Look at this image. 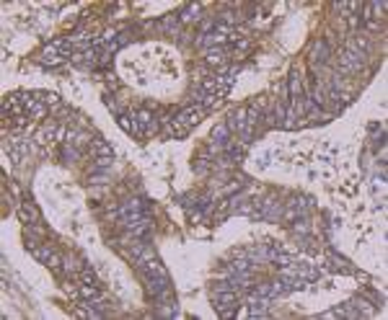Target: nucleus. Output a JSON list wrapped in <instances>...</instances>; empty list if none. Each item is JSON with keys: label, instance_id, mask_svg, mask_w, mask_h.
Wrapping results in <instances>:
<instances>
[{"label": "nucleus", "instance_id": "7ed1b4c3", "mask_svg": "<svg viewBox=\"0 0 388 320\" xmlns=\"http://www.w3.org/2000/svg\"><path fill=\"white\" fill-rule=\"evenodd\" d=\"M18 220L26 225V227H36L39 222H42V212H39L34 204H29V202H23L21 207H18Z\"/></svg>", "mask_w": 388, "mask_h": 320}, {"label": "nucleus", "instance_id": "f3484780", "mask_svg": "<svg viewBox=\"0 0 388 320\" xmlns=\"http://www.w3.org/2000/svg\"><path fill=\"white\" fill-rule=\"evenodd\" d=\"M67 60H70V57H60V55H42V57H39V62L47 65V67H57V65L67 62Z\"/></svg>", "mask_w": 388, "mask_h": 320}, {"label": "nucleus", "instance_id": "4468645a", "mask_svg": "<svg viewBox=\"0 0 388 320\" xmlns=\"http://www.w3.org/2000/svg\"><path fill=\"white\" fill-rule=\"evenodd\" d=\"M300 93H303V86H300V75L293 72L290 75V96H293V103L300 101Z\"/></svg>", "mask_w": 388, "mask_h": 320}, {"label": "nucleus", "instance_id": "20e7f679", "mask_svg": "<svg viewBox=\"0 0 388 320\" xmlns=\"http://www.w3.org/2000/svg\"><path fill=\"white\" fill-rule=\"evenodd\" d=\"M230 142V129L228 124H217L212 129V150H225V145Z\"/></svg>", "mask_w": 388, "mask_h": 320}, {"label": "nucleus", "instance_id": "f03ea898", "mask_svg": "<svg viewBox=\"0 0 388 320\" xmlns=\"http://www.w3.org/2000/svg\"><path fill=\"white\" fill-rule=\"evenodd\" d=\"M145 284H148V292L158 300L161 295L168 292V276H158V274H145Z\"/></svg>", "mask_w": 388, "mask_h": 320}, {"label": "nucleus", "instance_id": "9b49d317", "mask_svg": "<svg viewBox=\"0 0 388 320\" xmlns=\"http://www.w3.org/2000/svg\"><path fill=\"white\" fill-rule=\"evenodd\" d=\"M31 253H34V258L39 261V263H50V258H52V248L47 246V243H39V246H34L31 248Z\"/></svg>", "mask_w": 388, "mask_h": 320}, {"label": "nucleus", "instance_id": "412c9836", "mask_svg": "<svg viewBox=\"0 0 388 320\" xmlns=\"http://www.w3.org/2000/svg\"><path fill=\"white\" fill-rule=\"evenodd\" d=\"M176 23H179V16H168V18H163V21H161V26H163V29H168V31H171V29H176Z\"/></svg>", "mask_w": 388, "mask_h": 320}, {"label": "nucleus", "instance_id": "6e6552de", "mask_svg": "<svg viewBox=\"0 0 388 320\" xmlns=\"http://www.w3.org/2000/svg\"><path fill=\"white\" fill-rule=\"evenodd\" d=\"M119 127H122L127 135H142V129H140V124H137L135 114H119Z\"/></svg>", "mask_w": 388, "mask_h": 320}, {"label": "nucleus", "instance_id": "aec40b11", "mask_svg": "<svg viewBox=\"0 0 388 320\" xmlns=\"http://www.w3.org/2000/svg\"><path fill=\"white\" fill-rule=\"evenodd\" d=\"M336 8H339L342 13H347V16H349V13H355V11H357L360 6H357V3H339Z\"/></svg>", "mask_w": 388, "mask_h": 320}, {"label": "nucleus", "instance_id": "f8f14e48", "mask_svg": "<svg viewBox=\"0 0 388 320\" xmlns=\"http://www.w3.org/2000/svg\"><path fill=\"white\" fill-rule=\"evenodd\" d=\"M127 212H148V204L142 199H127V202L119 207V215H127Z\"/></svg>", "mask_w": 388, "mask_h": 320}, {"label": "nucleus", "instance_id": "a211bd4d", "mask_svg": "<svg viewBox=\"0 0 388 320\" xmlns=\"http://www.w3.org/2000/svg\"><path fill=\"white\" fill-rule=\"evenodd\" d=\"M326 55H329V44L321 39L319 47H316V60H319V62H324V60H326Z\"/></svg>", "mask_w": 388, "mask_h": 320}, {"label": "nucleus", "instance_id": "1a4fd4ad", "mask_svg": "<svg viewBox=\"0 0 388 320\" xmlns=\"http://www.w3.org/2000/svg\"><path fill=\"white\" fill-rule=\"evenodd\" d=\"M326 269H329V271H342V274L352 271V269H349V261L342 258V256H336V253H329V256H326Z\"/></svg>", "mask_w": 388, "mask_h": 320}, {"label": "nucleus", "instance_id": "ddd939ff", "mask_svg": "<svg viewBox=\"0 0 388 320\" xmlns=\"http://www.w3.org/2000/svg\"><path fill=\"white\" fill-rule=\"evenodd\" d=\"M91 145H93V150L99 152V157H114V150H111V145H109L106 140L96 137V140H93Z\"/></svg>", "mask_w": 388, "mask_h": 320}, {"label": "nucleus", "instance_id": "4be33fe9", "mask_svg": "<svg viewBox=\"0 0 388 320\" xmlns=\"http://www.w3.org/2000/svg\"><path fill=\"white\" fill-rule=\"evenodd\" d=\"M50 269H55V271H60L62 269V258L57 256V253H52V258H50V263H47Z\"/></svg>", "mask_w": 388, "mask_h": 320}, {"label": "nucleus", "instance_id": "0eeeda50", "mask_svg": "<svg viewBox=\"0 0 388 320\" xmlns=\"http://www.w3.org/2000/svg\"><path fill=\"white\" fill-rule=\"evenodd\" d=\"M135 119H137V124H140L142 135H150V132L158 129V124H155V119H153V114H150V111H137V114H135Z\"/></svg>", "mask_w": 388, "mask_h": 320}, {"label": "nucleus", "instance_id": "dca6fc26", "mask_svg": "<svg viewBox=\"0 0 388 320\" xmlns=\"http://www.w3.org/2000/svg\"><path fill=\"white\" fill-rule=\"evenodd\" d=\"M60 157H62V163H75V160L81 157V152H78L75 147H70V145H65V147L60 150Z\"/></svg>", "mask_w": 388, "mask_h": 320}, {"label": "nucleus", "instance_id": "5701e85b", "mask_svg": "<svg viewBox=\"0 0 388 320\" xmlns=\"http://www.w3.org/2000/svg\"><path fill=\"white\" fill-rule=\"evenodd\" d=\"M295 232H300V235H305V232H308V225H305V220H303V217H300V222L295 220Z\"/></svg>", "mask_w": 388, "mask_h": 320}, {"label": "nucleus", "instance_id": "f257e3e1", "mask_svg": "<svg viewBox=\"0 0 388 320\" xmlns=\"http://www.w3.org/2000/svg\"><path fill=\"white\" fill-rule=\"evenodd\" d=\"M365 62V52L360 49H347L342 57H339V72H355L360 70Z\"/></svg>", "mask_w": 388, "mask_h": 320}, {"label": "nucleus", "instance_id": "423d86ee", "mask_svg": "<svg viewBox=\"0 0 388 320\" xmlns=\"http://www.w3.org/2000/svg\"><path fill=\"white\" fill-rule=\"evenodd\" d=\"M75 295L81 297L83 302H96V300H101V289H99V284H83V282H81V287L75 289Z\"/></svg>", "mask_w": 388, "mask_h": 320}, {"label": "nucleus", "instance_id": "2eb2a0df", "mask_svg": "<svg viewBox=\"0 0 388 320\" xmlns=\"http://www.w3.org/2000/svg\"><path fill=\"white\" fill-rule=\"evenodd\" d=\"M200 11H202V6H200V3H191V6H186V8L179 13V21H191V18L197 21V18H200V16H197Z\"/></svg>", "mask_w": 388, "mask_h": 320}, {"label": "nucleus", "instance_id": "6ab92c4d", "mask_svg": "<svg viewBox=\"0 0 388 320\" xmlns=\"http://www.w3.org/2000/svg\"><path fill=\"white\" fill-rule=\"evenodd\" d=\"M111 163H114V157H96V163H93V171H96V168H99V171H101V168H109Z\"/></svg>", "mask_w": 388, "mask_h": 320}, {"label": "nucleus", "instance_id": "9d476101", "mask_svg": "<svg viewBox=\"0 0 388 320\" xmlns=\"http://www.w3.org/2000/svg\"><path fill=\"white\" fill-rule=\"evenodd\" d=\"M225 60H228V49H225V47H212V49H207V62H210V65L223 67Z\"/></svg>", "mask_w": 388, "mask_h": 320}, {"label": "nucleus", "instance_id": "39448f33", "mask_svg": "<svg viewBox=\"0 0 388 320\" xmlns=\"http://www.w3.org/2000/svg\"><path fill=\"white\" fill-rule=\"evenodd\" d=\"M295 271H298L300 279H305V282H316L321 276V269H316L313 263H303V261H295Z\"/></svg>", "mask_w": 388, "mask_h": 320}]
</instances>
